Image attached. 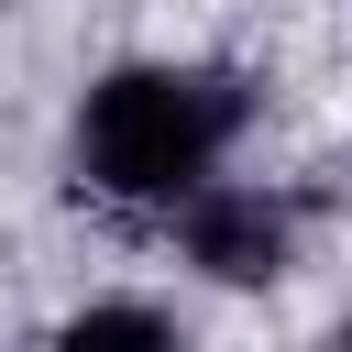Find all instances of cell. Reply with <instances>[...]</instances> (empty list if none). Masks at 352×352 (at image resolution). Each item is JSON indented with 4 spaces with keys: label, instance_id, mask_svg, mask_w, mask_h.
<instances>
[{
    "label": "cell",
    "instance_id": "6da1fadb",
    "mask_svg": "<svg viewBox=\"0 0 352 352\" xmlns=\"http://www.w3.org/2000/svg\"><path fill=\"white\" fill-rule=\"evenodd\" d=\"M231 132H242V88L220 66H110L77 99V176L99 198L176 209L187 187L220 176Z\"/></svg>",
    "mask_w": 352,
    "mask_h": 352
},
{
    "label": "cell",
    "instance_id": "7a4b0ae2",
    "mask_svg": "<svg viewBox=\"0 0 352 352\" xmlns=\"http://www.w3.org/2000/svg\"><path fill=\"white\" fill-rule=\"evenodd\" d=\"M176 242H187V264L220 275V286H275L286 253H297V209L264 198V187H220V176H209V187L176 198Z\"/></svg>",
    "mask_w": 352,
    "mask_h": 352
},
{
    "label": "cell",
    "instance_id": "277c9868",
    "mask_svg": "<svg viewBox=\"0 0 352 352\" xmlns=\"http://www.w3.org/2000/svg\"><path fill=\"white\" fill-rule=\"evenodd\" d=\"M341 352H352V330H341Z\"/></svg>",
    "mask_w": 352,
    "mask_h": 352
},
{
    "label": "cell",
    "instance_id": "3957f363",
    "mask_svg": "<svg viewBox=\"0 0 352 352\" xmlns=\"http://www.w3.org/2000/svg\"><path fill=\"white\" fill-rule=\"evenodd\" d=\"M55 352H187V330H176L165 308H143V297H88V308L55 330Z\"/></svg>",
    "mask_w": 352,
    "mask_h": 352
}]
</instances>
